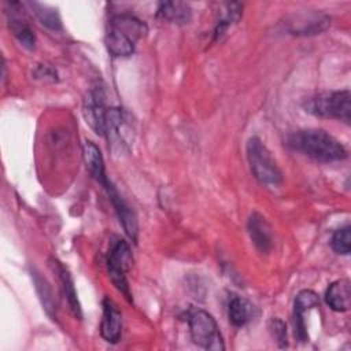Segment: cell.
<instances>
[{
  "label": "cell",
  "mask_w": 351,
  "mask_h": 351,
  "mask_svg": "<svg viewBox=\"0 0 351 351\" xmlns=\"http://www.w3.org/2000/svg\"><path fill=\"white\" fill-rule=\"evenodd\" d=\"M287 144L292 149L324 163L343 160L347 156L344 145L321 129L298 130L288 136Z\"/></svg>",
  "instance_id": "cell-1"
},
{
  "label": "cell",
  "mask_w": 351,
  "mask_h": 351,
  "mask_svg": "<svg viewBox=\"0 0 351 351\" xmlns=\"http://www.w3.org/2000/svg\"><path fill=\"white\" fill-rule=\"evenodd\" d=\"M147 30V25L133 15H114L108 21L106 47L112 56H130L134 52L136 43L145 36Z\"/></svg>",
  "instance_id": "cell-2"
},
{
  "label": "cell",
  "mask_w": 351,
  "mask_h": 351,
  "mask_svg": "<svg viewBox=\"0 0 351 351\" xmlns=\"http://www.w3.org/2000/svg\"><path fill=\"white\" fill-rule=\"evenodd\" d=\"M247 159L252 176L263 185L277 186L282 182V174L267 147L256 136L247 141Z\"/></svg>",
  "instance_id": "cell-3"
},
{
  "label": "cell",
  "mask_w": 351,
  "mask_h": 351,
  "mask_svg": "<svg viewBox=\"0 0 351 351\" xmlns=\"http://www.w3.org/2000/svg\"><path fill=\"white\" fill-rule=\"evenodd\" d=\"M304 110L315 117L333 118L350 122L351 118V95L350 90L322 92L313 97H308L304 104Z\"/></svg>",
  "instance_id": "cell-4"
},
{
  "label": "cell",
  "mask_w": 351,
  "mask_h": 351,
  "mask_svg": "<svg viewBox=\"0 0 351 351\" xmlns=\"http://www.w3.org/2000/svg\"><path fill=\"white\" fill-rule=\"evenodd\" d=\"M188 325L195 344L213 351L225 350L219 328L211 314L204 310H193L188 317Z\"/></svg>",
  "instance_id": "cell-5"
},
{
  "label": "cell",
  "mask_w": 351,
  "mask_h": 351,
  "mask_svg": "<svg viewBox=\"0 0 351 351\" xmlns=\"http://www.w3.org/2000/svg\"><path fill=\"white\" fill-rule=\"evenodd\" d=\"M132 263V252L125 240H117L108 251L107 270L115 288L123 293V296L132 302V292L126 280V271Z\"/></svg>",
  "instance_id": "cell-6"
},
{
  "label": "cell",
  "mask_w": 351,
  "mask_h": 351,
  "mask_svg": "<svg viewBox=\"0 0 351 351\" xmlns=\"http://www.w3.org/2000/svg\"><path fill=\"white\" fill-rule=\"evenodd\" d=\"M101 186L106 189L108 199L111 200L115 213L119 218V222L122 223V228L125 230V233L133 240H137V233H138V223H137V217L134 214V211L130 208V206L122 199V196L119 195V192L117 191V188L112 185V182L107 178L101 182Z\"/></svg>",
  "instance_id": "cell-7"
},
{
  "label": "cell",
  "mask_w": 351,
  "mask_h": 351,
  "mask_svg": "<svg viewBox=\"0 0 351 351\" xmlns=\"http://www.w3.org/2000/svg\"><path fill=\"white\" fill-rule=\"evenodd\" d=\"M314 307H319V298L314 291L303 289L296 295L295 304H293V325H295V335L300 341L308 340V335L304 324V313Z\"/></svg>",
  "instance_id": "cell-8"
},
{
  "label": "cell",
  "mask_w": 351,
  "mask_h": 351,
  "mask_svg": "<svg viewBox=\"0 0 351 351\" xmlns=\"http://www.w3.org/2000/svg\"><path fill=\"white\" fill-rule=\"evenodd\" d=\"M101 337L108 343H118L122 335V315L117 304L110 299H103V318L100 324Z\"/></svg>",
  "instance_id": "cell-9"
},
{
  "label": "cell",
  "mask_w": 351,
  "mask_h": 351,
  "mask_svg": "<svg viewBox=\"0 0 351 351\" xmlns=\"http://www.w3.org/2000/svg\"><path fill=\"white\" fill-rule=\"evenodd\" d=\"M329 25L330 18L325 14H302L296 15L292 21L288 22V32L296 36H310L324 32L325 29H328Z\"/></svg>",
  "instance_id": "cell-10"
},
{
  "label": "cell",
  "mask_w": 351,
  "mask_h": 351,
  "mask_svg": "<svg viewBox=\"0 0 351 351\" xmlns=\"http://www.w3.org/2000/svg\"><path fill=\"white\" fill-rule=\"evenodd\" d=\"M84 117L86 123L93 129V132L99 136H104L106 133V112L107 107L104 106L101 95L95 90L90 92L84 101Z\"/></svg>",
  "instance_id": "cell-11"
},
{
  "label": "cell",
  "mask_w": 351,
  "mask_h": 351,
  "mask_svg": "<svg viewBox=\"0 0 351 351\" xmlns=\"http://www.w3.org/2000/svg\"><path fill=\"white\" fill-rule=\"evenodd\" d=\"M248 233L254 245L261 252H269L271 250L273 247L271 228L259 213L251 214L248 219Z\"/></svg>",
  "instance_id": "cell-12"
},
{
  "label": "cell",
  "mask_w": 351,
  "mask_h": 351,
  "mask_svg": "<svg viewBox=\"0 0 351 351\" xmlns=\"http://www.w3.org/2000/svg\"><path fill=\"white\" fill-rule=\"evenodd\" d=\"M325 302L333 311H337V313L347 311L351 303L350 280L340 278L333 281L325 292Z\"/></svg>",
  "instance_id": "cell-13"
},
{
  "label": "cell",
  "mask_w": 351,
  "mask_h": 351,
  "mask_svg": "<svg viewBox=\"0 0 351 351\" xmlns=\"http://www.w3.org/2000/svg\"><path fill=\"white\" fill-rule=\"evenodd\" d=\"M82 156L89 174L101 185V182L108 177L106 174L104 160L99 147L95 143L86 140L82 147Z\"/></svg>",
  "instance_id": "cell-14"
},
{
  "label": "cell",
  "mask_w": 351,
  "mask_h": 351,
  "mask_svg": "<svg viewBox=\"0 0 351 351\" xmlns=\"http://www.w3.org/2000/svg\"><path fill=\"white\" fill-rule=\"evenodd\" d=\"M191 7L182 1H162L158 5L156 16L176 25H185L191 21Z\"/></svg>",
  "instance_id": "cell-15"
},
{
  "label": "cell",
  "mask_w": 351,
  "mask_h": 351,
  "mask_svg": "<svg viewBox=\"0 0 351 351\" xmlns=\"http://www.w3.org/2000/svg\"><path fill=\"white\" fill-rule=\"evenodd\" d=\"M228 317L233 326H244L254 317V306L244 298L232 295L228 302Z\"/></svg>",
  "instance_id": "cell-16"
},
{
  "label": "cell",
  "mask_w": 351,
  "mask_h": 351,
  "mask_svg": "<svg viewBox=\"0 0 351 351\" xmlns=\"http://www.w3.org/2000/svg\"><path fill=\"white\" fill-rule=\"evenodd\" d=\"M52 267L53 270L59 274V280L62 282V287H63V292L66 295V299L74 313L75 317L81 318L82 317V313H81V304L78 302V298H77V292H75V288H74V282H73V278L70 276V273L66 270V267L56 259H52Z\"/></svg>",
  "instance_id": "cell-17"
},
{
  "label": "cell",
  "mask_w": 351,
  "mask_h": 351,
  "mask_svg": "<svg viewBox=\"0 0 351 351\" xmlns=\"http://www.w3.org/2000/svg\"><path fill=\"white\" fill-rule=\"evenodd\" d=\"M8 27L14 37L27 49H33L36 47V36L32 30V27L19 18H10L8 19Z\"/></svg>",
  "instance_id": "cell-18"
},
{
  "label": "cell",
  "mask_w": 351,
  "mask_h": 351,
  "mask_svg": "<svg viewBox=\"0 0 351 351\" xmlns=\"http://www.w3.org/2000/svg\"><path fill=\"white\" fill-rule=\"evenodd\" d=\"M33 7V11L36 14V16L38 18V21L48 29L51 30H59L62 29V21L59 16L58 10L40 4V3H32L30 4Z\"/></svg>",
  "instance_id": "cell-19"
},
{
  "label": "cell",
  "mask_w": 351,
  "mask_h": 351,
  "mask_svg": "<svg viewBox=\"0 0 351 351\" xmlns=\"http://www.w3.org/2000/svg\"><path fill=\"white\" fill-rule=\"evenodd\" d=\"M330 245L336 254L348 255L351 251V228L344 226L337 229L332 236Z\"/></svg>",
  "instance_id": "cell-20"
},
{
  "label": "cell",
  "mask_w": 351,
  "mask_h": 351,
  "mask_svg": "<svg viewBox=\"0 0 351 351\" xmlns=\"http://www.w3.org/2000/svg\"><path fill=\"white\" fill-rule=\"evenodd\" d=\"M34 284L37 288V292L43 300V306L45 307L47 313L52 317L53 311H55V302H53V296L51 292V288L48 285V282L45 281V278H43L41 276H38V273H34Z\"/></svg>",
  "instance_id": "cell-21"
},
{
  "label": "cell",
  "mask_w": 351,
  "mask_h": 351,
  "mask_svg": "<svg viewBox=\"0 0 351 351\" xmlns=\"http://www.w3.org/2000/svg\"><path fill=\"white\" fill-rule=\"evenodd\" d=\"M271 325H273L271 329H273V332L277 337V341L280 343L281 347H285L287 346V326H285V324L281 319L276 318V319H271Z\"/></svg>",
  "instance_id": "cell-22"
}]
</instances>
